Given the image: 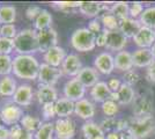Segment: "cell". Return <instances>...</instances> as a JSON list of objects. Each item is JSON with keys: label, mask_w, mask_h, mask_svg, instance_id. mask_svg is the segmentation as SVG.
Wrapping results in <instances>:
<instances>
[{"label": "cell", "mask_w": 155, "mask_h": 139, "mask_svg": "<svg viewBox=\"0 0 155 139\" xmlns=\"http://www.w3.org/2000/svg\"><path fill=\"white\" fill-rule=\"evenodd\" d=\"M39 66L41 64L34 55H16L13 58V74L19 79L36 80Z\"/></svg>", "instance_id": "1"}, {"label": "cell", "mask_w": 155, "mask_h": 139, "mask_svg": "<svg viewBox=\"0 0 155 139\" xmlns=\"http://www.w3.org/2000/svg\"><path fill=\"white\" fill-rule=\"evenodd\" d=\"M14 49L18 55H34L38 52L37 31L35 29H22L14 38Z\"/></svg>", "instance_id": "2"}, {"label": "cell", "mask_w": 155, "mask_h": 139, "mask_svg": "<svg viewBox=\"0 0 155 139\" xmlns=\"http://www.w3.org/2000/svg\"><path fill=\"white\" fill-rule=\"evenodd\" d=\"M72 46L79 52H88L96 46V35L88 28H79L71 36Z\"/></svg>", "instance_id": "3"}, {"label": "cell", "mask_w": 155, "mask_h": 139, "mask_svg": "<svg viewBox=\"0 0 155 139\" xmlns=\"http://www.w3.org/2000/svg\"><path fill=\"white\" fill-rule=\"evenodd\" d=\"M129 130L133 138L145 139L155 132V119L154 117H145V118H130Z\"/></svg>", "instance_id": "4"}, {"label": "cell", "mask_w": 155, "mask_h": 139, "mask_svg": "<svg viewBox=\"0 0 155 139\" xmlns=\"http://www.w3.org/2000/svg\"><path fill=\"white\" fill-rule=\"evenodd\" d=\"M1 121L5 125L13 126L15 124H19L21 118L23 117V110L15 103H6L4 104L0 110Z\"/></svg>", "instance_id": "5"}, {"label": "cell", "mask_w": 155, "mask_h": 139, "mask_svg": "<svg viewBox=\"0 0 155 139\" xmlns=\"http://www.w3.org/2000/svg\"><path fill=\"white\" fill-rule=\"evenodd\" d=\"M61 75H63V72H61L60 68L50 66V65H48L45 63H43L39 66L37 80L39 81V84H42V85H48V86L54 87V85L59 81Z\"/></svg>", "instance_id": "6"}, {"label": "cell", "mask_w": 155, "mask_h": 139, "mask_svg": "<svg viewBox=\"0 0 155 139\" xmlns=\"http://www.w3.org/2000/svg\"><path fill=\"white\" fill-rule=\"evenodd\" d=\"M75 132L77 126L71 118H58L54 122L56 139H73Z\"/></svg>", "instance_id": "7"}, {"label": "cell", "mask_w": 155, "mask_h": 139, "mask_svg": "<svg viewBox=\"0 0 155 139\" xmlns=\"http://www.w3.org/2000/svg\"><path fill=\"white\" fill-rule=\"evenodd\" d=\"M84 94H86V87L77 78H72L65 82L64 98L71 100L75 103L78 101L84 99Z\"/></svg>", "instance_id": "8"}, {"label": "cell", "mask_w": 155, "mask_h": 139, "mask_svg": "<svg viewBox=\"0 0 155 139\" xmlns=\"http://www.w3.org/2000/svg\"><path fill=\"white\" fill-rule=\"evenodd\" d=\"M37 40H38L39 52L45 53L51 48L58 45V33L53 28L44 29L37 31Z\"/></svg>", "instance_id": "9"}, {"label": "cell", "mask_w": 155, "mask_h": 139, "mask_svg": "<svg viewBox=\"0 0 155 139\" xmlns=\"http://www.w3.org/2000/svg\"><path fill=\"white\" fill-rule=\"evenodd\" d=\"M133 117L136 118H145V117H152L154 113V107L153 102L147 98L139 96L136 98L133 101Z\"/></svg>", "instance_id": "10"}, {"label": "cell", "mask_w": 155, "mask_h": 139, "mask_svg": "<svg viewBox=\"0 0 155 139\" xmlns=\"http://www.w3.org/2000/svg\"><path fill=\"white\" fill-rule=\"evenodd\" d=\"M101 127L104 132L120 133L127 130L130 126V118H117V117H105L101 122Z\"/></svg>", "instance_id": "11"}, {"label": "cell", "mask_w": 155, "mask_h": 139, "mask_svg": "<svg viewBox=\"0 0 155 139\" xmlns=\"http://www.w3.org/2000/svg\"><path fill=\"white\" fill-rule=\"evenodd\" d=\"M82 67L84 66H82V63H81V59L79 58V56L75 53H70L66 56L63 65L60 66V70L65 75L77 78L78 74L82 70Z\"/></svg>", "instance_id": "12"}, {"label": "cell", "mask_w": 155, "mask_h": 139, "mask_svg": "<svg viewBox=\"0 0 155 139\" xmlns=\"http://www.w3.org/2000/svg\"><path fill=\"white\" fill-rule=\"evenodd\" d=\"M94 67L97 72L104 75H109L115 70V57L109 52H102L94 60Z\"/></svg>", "instance_id": "13"}, {"label": "cell", "mask_w": 155, "mask_h": 139, "mask_svg": "<svg viewBox=\"0 0 155 139\" xmlns=\"http://www.w3.org/2000/svg\"><path fill=\"white\" fill-rule=\"evenodd\" d=\"M13 102L19 107H29L31 104L32 99H34V92L32 87L28 84H22L18 86V89L13 95Z\"/></svg>", "instance_id": "14"}, {"label": "cell", "mask_w": 155, "mask_h": 139, "mask_svg": "<svg viewBox=\"0 0 155 139\" xmlns=\"http://www.w3.org/2000/svg\"><path fill=\"white\" fill-rule=\"evenodd\" d=\"M66 56H67V53H66V50L64 48L57 45L51 48L50 50H48L43 56V59H44V63L48 65L60 68Z\"/></svg>", "instance_id": "15"}, {"label": "cell", "mask_w": 155, "mask_h": 139, "mask_svg": "<svg viewBox=\"0 0 155 139\" xmlns=\"http://www.w3.org/2000/svg\"><path fill=\"white\" fill-rule=\"evenodd\" d=\"M110 100L117 102L118 104H123V106L131 104L136 100V93H134L133 87L129 86V85H126V84L123 82L120 88L117 92H112Z\"/></svg>", "instance_id": "16"}, {"label": "cell", "mask_w": 155, "mask_h": 139, "mask_svg": "<svg viewBox=\"0 0 155 139\" xmlns=\"http://www.w3.org/2000/svg\"><path fill=\"white\" fill-rule=\"evenodd\" d=\"M133 41L139 49H150L155 43V30L147 27H141Z\"/></svg>", "instance_id": "17"}, {"label": "cell", "mask_w": 155, "mask_h": 139, "mask_svg": "<svg viewBox=\"0 0 155 139\" xmlns=\"http://www.w3.org/2000/svg\"><path fill=\"white\" fill-rule=\"evenodd\" d=\"M127 44V37H125L123 33L119 30H114L109 31L108 30V36H107V43L105 48L111 51H123V49Z\"/></svg>", "instance_id": "18"}, {"label": "cell", "mask_w": 155, "mask_h": 139, "mask_svg": "<svg viewBox=\"0 0 155 139\" xmlns=\"http://www.w3.org/2000/svg\"><path fill=\"white\" fill-rule=\"evenodd\" d=\"M58 99V92L54 87L39 84L36 91V100L39 104L43 106L46 103H54Z\"/></svg>", "instance_id": "19"}, {"label": "cell", "mask_w": 155, "mask_h": 139, "mask_svg": "<svg viewBox=\"0 0 155 139\" xmlns=\"http://www.w3.org/2000/svg\"><path fill=\"white\" fill-rule=\"evenodd\" d=\"M77 79L86 88H93L97 82H100V75H98V72L95 67L84 66L78 74Z\"/></svg>", "instance_id": "20"}, {"label": "cell", "mask_w": 155, "mask_h": 139, "mask_svg": "<svg viewBox=\"0 0 155 139\" xmlns=\"http://www.w3.org/2000/svg\"><path fill=\"white\" fill-rule=\"evenodd\" d=\"M96 109L94 103L87 99H82L75 102V108H74V114L78 117L86 121H89L95 116Z\"/></svg>", "instance_id": "21"}, {"label": "cell", "mask_w": 155, "mask_h": 139, "mask_svg": "<svg viewBox=\"0 0 155 139\" xmlns=\"http://www.w3.org/2000/svg\"><path fill=\"white\" fill-rule=\"evenodd\" d=\"M133 65L139 68L147 67L154 61V56L150 51V49H138L132 53Z\"/></svg>", "instance_id": "22"}, {"label": "cell", "mask_w": 155, "mask_h": 139, "mask_svg": "<svg viewBox=\"0 0 155 139\" xmlns=\"http://www.w3.org/2000/svg\"><path fill=\"white\" fill-rule=\"evenodd\" d=\"M141 27V23L138 19L126 18L124 20L119 21V31L123 33L124 36L127 38H133Z\"/></svg>", "instance_id": "23"}, {"label": "cell", "mask_w": 155, "mask_h": 139, "mask_svg": "<svg viewBox=\"0 0 155 139\" xmlns=\"http://www.w3.org/2000/svg\"><path fill=\"white\" fill-rule=\"evenodd\" d=\"M54 108L58 118H70L72 114H74L75 103L66 98H59L54 102Z\"/></svg>", "instance_id": "24"}, {"label": "cell", "mask_w": 155, "mask_h": 139, "mask_svg": "<svg viewBox=\"0 0 155 139\" xmlns=\"http://www.w3.org/2000/svg\"><path fill=\"white\" fill-rule=\"evenodd\" d=\"M81 131L84 139H105V132L102 130L101 125L91 121H87L84 123Z\"/></svg>", "instance_id": "25"}, {"label": "cell", "mask_w": 155, "mask_h": 139, "mask_svg": "<svg viewBox=\"0 0 155 139\" xmlns=\"http://www.w3.org/2000/svg\"><path fill=\"white\" fill-rule=\"evenodd\" d=\"M111 94H112L111 89L109 88L108 84L104 82V81L97 82L91 91V99L94 100L95 102H101V103H103V102L111 99Z\"/></svg>", "instance_id": "26"}, {"label": "cell", "mask_w": 155, "mask_h": 139, "mask_svg": "<svg viewBox=\"0 0 155 139\" xmlns=\"http://www.w3.org/2000/svg\"><path fill=\"white\" fill-rule=\"evenodd\" d=\"M133 59L132 53L129 51H120L115 56V68L122 72H127L133 68Z\"/></svg>", "instance_id": "27"}, {"label": "cell", "mask_w": 155, "mask_h": 139, "mask_svg": "<svg viewBox=\"0 0 155 139\" xmlns=\"http://www.w3.org/2000/svg\"><path fill=\"white\" fill-rule=\"evenodd\" d=\"M104 8L105 7L101 2H96V1H80L79 11H80L81 14H84L86 18H94L95 19Z\"/></svg>", "instance_id": "28"}, {"label": "cell", "mask_w": 155, "mask_h": 139, "mask_svg": "<svg viewBox=\"0 0 155 139\" xmlns=\"http://www.w3.org/2000/svg\"><path fill=\"white\" fill-rule=\"evenodd\" d=\"M18 89L16 81L12 75L2 77L0 79V96L4 98H13Z\"/></svg>", "instance_id": "29"}, {"label": "cell", "mask_w": 155, "mask_h": 139, "mask_svg": "<svg viewBox=\"0 0 155 139\" xmlns=\"http://www.w3.org/2000/svg\"><path fill=\"white\" fill-rule=\"evenodd\" d=\"M42 121L36 117V116H32V115H29V114H26L23 115V117L20 121V125L22 126L25 130L29 131V132H36L38 130L41 125H42Z\"/></svg>", "instance_id": "30"}, {"label": "cell", "mask_w": 155, "mask_h": 139, "mask_svg": "<svg viewBox=\"0 0 155 139\" xmlns=\"http://www.w3.org/2000/svg\"><path fill=\"white\" fill-rule=\"evenodd\" d=\"M16 20V8L11 5H2L0 7V23L13 25Z\"/></svg>", "instance_id": "31"}, {"label": "cell", "mask_w": 155, "mask_h": 139, "mask_svg": "<svg viewBox=\"0 0 155 139\" xmlns=\"http://www.w3.org/2000/svg\"><path fill=\"white\" fill-rule=\"evenodd\" d=\"M109 12L112 15H115L118 20H124L126 18H130L129 14V2H124V1H118L112 4L110 7Z\"/></svg>", "instance_id": "32"}, {"label": "cell", "mask_w": 155, "mask_h": 139, "mask_svg": "<svg viewBox=\"0 0 155 139\" xmlns=\"http://www.w3.org/2000/svg\"><path fill=\"white\" fill-rule=\"evenodd\" d=\"M52 23V15L50 14V12L48 9H42L41 14L38 15V18L35 20V30L41 31V30H44V29H49L51 28Z\"/></svg>", "instance_id": "33"}, {"label": "cell", "mask_w": 155, "mask_h": 139, "mask_svg": "<svg viewBox=\"0 0 155 139\" xmlns=\"http://www.w3.org/2000/svg\"><path fill=\"white\" fill-rule=\"evenodd\" d=\"M138 20L140 21L142 27H147L155 30V6L145 8Z\"/></svg>", "instance_id": "34"}, {"label": "cell", "mask_w": 155, "mask_h": 139, "mask_svg": "<svg viewBox=\"0 0 155 139\" xmlns=\"http://www.w3.org/2000/svg\"><path fill=\"white\" fill-rule=\"evenodd\" d=\"M54 136V123L45 122L35 132L34 139H53Z\"/></svg>", "instance_id": "35"}, {"label": "cell", "mask_w": 155, "mask_h": 139, "mask_svg": "<svg viewBox=\"0 0 155 139\" xmlns=\"http://www.w3.org/2000/svg\"><path fill=\"white\" fill-rule=\"evenodd\" d=\"M100 21L103 25L104 29H107L109 31L119 30V20L117 19L115 15H112L110 12L102 14L101 18H100Z\"/></svg>", "instance_id": "36"}, {"label": "cell", "mask_w": 155, "mask_h": 139, "mask_svg": "<svg viewBox=\"0 0 155 139\" xmlns=\"http://www.w3.org/2000/svg\"><path fill=\"white\" fill-rule=\"evenodd\" d=\"M13 73V58L9 55H0V75L7 77Z\"/></svg>", "instance_id": "37"}, {"label": "cell", "mask_w": 155, "mask_h": 139, "mask_svg": "<svg viewBox=\"0 0 155 139\" xmlns=\"http://www.w3.org/2000/svg\"><path fill=\"white\" fill-rule=\"evenodd\" d=\"M9 133H11L9 139H34V137H35V134L25 130L20 124H15V125L11 126Z\"/></svg>", "instance_id": "38"}, {"label": "cell", "mask_w": 155, "mask_h": 139, "mask_svg": "<svg viewBox=\"0 0 155 139\" xmlns=\"http://www.w3.org/2000/svg\"><path fill=\"white\" fill-rule=\"evenodd\" d=\"M102 111L107 117H116L118 113V103L112 100L105 101L102 103Z\"/></svg>", "instance_id": "39"}, {"label": "cell", "mask_w": 155, "mask_h": 139, "mask_svg": "<svg viewBox=\"0 0 155 139\" xmlns=\"http://www.w3.org/2000/svg\"><path fill=\"white\" fill-rule=\"evenodd\" d=\"M15 51L14 49V40L5 38L0 36V55H9Z\"/></svg>", "instance_id": "40"}, {"label": "cell", "mask_w": 155, "mask_h": 139, "mask_svg": "<svg viewBox=\"0 0 155 139\" xmlns=\"http://www.w3.org/2000/svg\"><path fill=\"white\" fill-rule=\"evenodd\" d=\"M18 35L16 31V27L14 25H2L0 26V36L5 37V38H9V40H14Z\"/></svg>", "instance_id": "41"}, {"label": "cell", "mask_w": 155, "mask_h": 139, "mask_svg": "<svg viewBox=\"0 0 155 139\" xmlns=\"http://www.w3.org/2000/svg\"><path fill=\"white\" fill-rule=\"evenodd\" d=\"M143 12V5L139 1H133L129 4V14L132 19H139Z\"/></svg>", "instance_id": "42"}, {"label": "cell", "mask_w": 155, "mask_h": 139, "mask_svg": "<svg viewBox=\"0 0 155 139\" xmlns=\"http://www.w3.org/2000/svg\"><path fill=\"white\" fill-rule=\"evenodd\" d=\"M123 79H124V84L129 85V86L133 87L134 85L138 84V81L140 79L139 74L134 71V70H131V71H127V72L124 73L123 75Z\"/></svg>", "instance_id": "43"}, {"label": "cell", "mask_w": 155, "mask_h": 139, "mask_svg": "<svg viewBox=\"0 0 155 139\" xmlns=\"http://www.w3.org/2000/svg\"><path fill=\"white\" fill-rule=\"evenodd\" d=\"M53 6L58 7L59 9L64 12H70L73 8L80 7V1H57V2H53Z\"/></svg>", "instance_id": "44"}, {"label": "cell", "mask_w": 155, "mask_h": 139, "mask_svg": "<svg viewBox=\"0 0 155 139\" xmlns=\"http://www.w3.org/2000/svg\"><path fill=\"white\" fill-rule=\"evenodd\" d=\"M42 115L46 122H49L50 119L56 117V108H54V103H46L42 106Z\"/></svg>", "instance_id": "45"}, {"label": "cell", "mask_w": 155, "mask_h": 139, "mask_svg": "<svg viewBox=\"0 0 155 139\" xmlns=\"http://www.w3.org/2000/svg\"><path fill=\"white\" fill-rule=\"evenodd\" d=\"M42 12V8H39L38 6H30L28 7L26 9V16L27 19H29L30 21H35L37 18H38V15L41 14Z\"/></svg>", "instance_id": "46"}, {"label": "cell", "mask_w": 155, "mask_h": 139, "mask_svg": "<svg viewBox=\"0 0 155 139\" xmlns=\"http://www.w3.org/2000/svg\"><path fill=\"white\" fill-rule=\"evenodd\" d=\"M101 21L100 19H93V20L88 23V29L91 30V33H94L95 35H97L98 33L102 31V26H101Z\"/></svg>", "instance_id": "47"}, {"label": "cell", "mask_w": 155, "mask_h": 139, "mask_svg": "<svg viewBox=\"0 0 155 139\" xmlns=\"http://www.w3.org/2000/svg\"><path fill=\"white\" fill-rule=\"evenodd\" d=\"M107 36H108V30L107 29H102V31L96 35V45L101 46V48H103V46L105 48Z\"/></svg>", "instance_id": "48"}, {"label": "cell", "mask_w": 155, "mask_h": 139, "mask_svg": "<svg viewBox=\"0 0 155 139\" xmlns=\"http://www.w3.org/2000/svg\"><path fill=\"white\" fill-rule=\"evenodd\" d=\"M122 84H123V82L119 79H117V78H111V79L109 80V82H108V86H109V88L111 89V92H117V91L120 88Z\"/></svg>", "instance_id": "49"}, {"label": "cell", "mask_w": 155, "mask_h": 139, "mask_svg": "<svg viewBox=\"0 0 155 139\" xmlns=\"http://www.w3.org/2000/svg\"><path fill=\"white\" fill-rule=\"evenodd\" d=\"M146 75L150 81L155 82V60L147 67V72H146Z\"/></svg>", "instance_id": "50"}, {"label": "cell", "mask_w": 155, "mask_h": 139, "mask_svg": "<svg viewBox=\"0 0 155 139\" xmlns=\"http://www.w3.org/2000/svg\"><path fill=\"white\" fill-rule=\"evenodd\" d=\"M11 138V133L9 129L6 126H0V139H9Z\"/></svg>", "instance_id": "51"}, {"label": "cell", "mask_w": 155, "mask_h": 139, "mask_svg": "<svg viewBox=\"0 0 155 139\" xmlns=\"http://www.w3.org/2000/svg\"><path fill=\"white\" fill-rule=\"evenodd\" d=\"M105 139H120V137H119V133L111 132L105 134Z\"/></svg>", "instance_id": "52"}, {"label": "cell", "mask_w": 155, "mask_h": 139, "mask_svg": "<svg viewBox=\"0 0 155 139\" xmlns=\"http://www.w3.org/2000/svg\"><path fill=\"white\" fill-rule=\"evenodd\" d=\"M150 51H152V53H153V56H154V59H155V43L153 44V46L150 48Z\"/></svg>", "instance_id": "53"}, {"label": "cell", "mask_w": 155, "mask_h": 139, "mask_svg": "<svg viewBox=\"0 0 155 139\" xmlns=\"http://www.w3.org/2000/svg\"><path fill=\"white\" fill-rule=\"evenodd\" d=\"M0 126H2V121H1V116H0Z\"/></svg>", "instance_id": "54"}, {"label": "cell", "mask_w": 155, "mask_h": 139, "mask_svg": "<svg viewBox=\"0 0 155 139\" xmlns=\"http://www.w3.org/2000/svg\"><path fill=\"white\" fill-rule=\"evenodd\" d=\"M132 139H136V138H132Z\"/></svg>", "instance_id": "55"}, {"label": "cell", "mask_w": 155, "mask_h": 139, "mask_svg": "<svg viewBox=\"0 0 155 139\" xmlns=\"http://www.w3.org/2000/svg\"><path fill=\"white\" fill-rule=\"evenodd\" d=\"M154 136H155V132H154Z\"/></svg>", "instance_id": "56"}, {"label": "cell", "mask_w": 155, "mask_h": 139, "mask_svg": "<svg viewBox=\"0 0 155 139\" xmlns=\"http://www.w3.org/2000/svg\"><path fill=\"white\" fill-rule=\"evenodd\" d=\"M0 7H1V6H0Z\"/></svg>", "instance_id": "57"}]
</instances>
